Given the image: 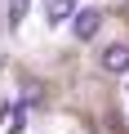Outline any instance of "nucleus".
<instances>
[{
  "mask_svg": "<svg viewBox=\"0 0 129 134\" xmlns=\"http://www.w3.org/2000/svg\"><path fill=\"white\" fill-rule=\"evenodd\" d=\"M98 27H102V9H76V18H71V36L76 40H94Z\"/></svg>",
  "mask_w": 129,
  "mask_h": 134,
  "instance_id": "1",
  "label": "nucleus"
},
{
  "mask_svg": "<svg viewBox=\"0 0 129 134\" xmlns=\"http://www.w3.org/2000/svg\"><path fill=\"white\" fill-rule=\"evenodd\" d=\"M98 63H102V72H111V76L129 72V45H120V40H116V45H107Z\"/></svg>",
  "mask_w": 129,
  "mask_h": 134,
  "instance_id": "2",
  "label": "nucleus"
},
{
  "mask_svg": "<svg viewBox=\"0 0 129 134\" xmlns=\"http://www.w3.org/2000/svg\"><path fill=\"white\" fill-rule=\"evenodd\" d=\"M76 18V0H45V23L58 27V23H71Z\"/></svg>",
  "mask_w": 129,
  "mask_h": 134,
  "instance_id": "3",
  "label": "nucleus"
},
{
  "mask_svg": "<svg viewBox=\"0 0 129 134\" xmlns=\"http://www.w3.org/2000/svg\"><path fill=\"white\" fill-rule=\"evenodd\" d=\"M22 14H27V0H9V23H14V27L22 23Z\"/></svg>",
  "mask_w": 129,
  "mask_h": 134,
  "instance_id": "4",
  "label": "nucleus"
},
{
  "mask_svg": "<svg viewBox=\"0 0 129 134\" xmlns=\"http://www.w3.org/2000/svg\"><path fill=\"white\" fill-rule=\"evenodd\" d=\"M116 5H129V0H116Z\"/></svg>",
  "mask_w": 129,
  "mask_h": 134,
  "instance_id": "5",
  "label": "nucleus"
}]
</instances>
